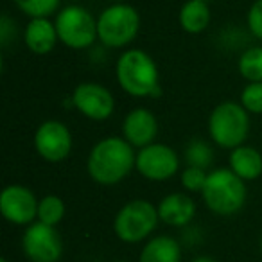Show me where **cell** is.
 <instances>
[{
	"label": "cell",
	"instance_id": "cell-1",
	"mask_svg": "<svg viewBox=\"0 0 262 262\" xmlns=\"http://www.w3.org/2000/svg\"><path fill=\"white\" fill-rule=\"evenodd\" d=\"M137 164L133 146L120 137H106L92 147L86 171L99 185H115L122 182Z\"/></svg>",
	"mask_w": 262,
	"mask_h": 262
},
{
	"label": "cell",
	"instance_id": "cell-2",
	"mask_svg": "<svg viewBox=\"0 0 262 262\" xmlns=\"http://www.w3.org/2000/svg\"><path fill=\"white\" fill-rule=\"evenodd\" d=\"M117 83L131 97H157L160 95V72L147 52L129 49L122 52L115 65Z\"/></svg>",
	"mask_w": 262,
	"mask_h": 262
},
{
	"label": "cell",
	"instance_id": "cell-3",
	"mask_svg": "<svg viewBox=\"0 0 262 262\" xmlns=\"http://www.w3.org/2000/svg\"><path fill=\"white\" fill-rule=\"evenodd\" d=\"M230 167H219L208 172L205 189L201 190L208 210L217 215H233L246 203V185Z\"/></svg>",
	"mask_w": 262,
	"mask_h": 262
},
{
	"label": "cell",
	"instance_id": "cell-4",
	"mask_svg": "<svg viewBox=\"0 0 262 262\" xmlns=\"http://www.w3.org/2000/svg\"><path fill=\"white\" fill-rule=\"evenodd\" d=\"M250 133V113L241 102H219L208 117V135L221 149L243 146Z\"/></svg>",
	"mask_w": 262,
	"mask_h": 262
},
{
	"label": "cell",
	"instance_id": "cell-5",
	"mask_svg": "<svg viewBox=\"0 0 262 262\" xmlns=\"http://www.w3.org/2000/svg\"><path fill=\"white\" fill-rule=\"evenodd\" d=\"M140 29V15L129 4H113L97 18V38L108 49H124L135 40Z\"/></svg>",
	"mask_w": 262,
	"mask_h": 262
},
{
	"label": "cell",
	"instance_id": "cell-6",
	"mask_svg": "<svg viewBox=\"0 0 262 262\" xmlns=\"http://www.w3.org/2000/svg\"><path fill=\"white\" fill-rule=\"evenodd\" d=\"M158 207L147 200L127 201L113 219V232L122 243H142L157 230Z\"/></svg>",
	"mask_w": 262,
	"mask_h": 262
},
{
	"label": "cell",
	"instance_id": "cell-7",
	"mask_svg": "<svg viewBox=\"0 0 262 262\" xmlns=\"http://www.w3.org/2000/svg\"><path fill=\"white\" fill-rule=\"evenodd\" d=\"M58 38L65 47L83 51L94 45L97 38V18L81 6H67L54 20Z\"/></svg>",
	"mask_w": 262,
	"mask_h": 262
},
{
	"label": "cell",
	"instance_id": "cell-8",
	"mask_svg": "<svg viewBox=\"0 0 262 262\" xmlns=\"http://www.w3.org/2000/svg\"><path fill=\"white\" fill-rule=\"evenodd\" d=\"M22 250L31 262H58L63 253V241L56 226L36 221L24 232Z\"/></svg>",
	"mask_w": 262,
	"mask_h": 262
},
{
	"label": "cell",
	"instance_id": "cell-9",
	"mask_svg": "<svg viewBox=\"0 0 262 262\" xmlns=\"http://www.w3.org/2000/svg\"><path fill=\"white\" fill-rule=\"evenodd\" d=\"M135 169L151 182H165L180 169V157L167 144L153 142L137 153Z\"/></svg>",
	"mask_w": 262,
	"mask_h": 262
},
{
	"label": "cell",
	"instance_id": "cell-10",
	"mask_svg": "<svg viewBox=\"0 0 262 262\" xmlns=\"http://www.w3.org/2000/svg\"><path fill=\"white\" fill-rule=\"evenodd\" d=\"M34 149L49 164H59L72 153V133L59 120H45L34 133Z\"/></svg>",
	"mask_w": 262,
	"mask_h": 262
},
{
	"label": "cell",
	"instance_id": "cell-11",
	"mask_svg": "<svg viewBox=\"0 0 262 262\" xmlns=\"http://www.w3.org/2000/svg\"><path fill=\"white\" fill-rule=\"evenodd\" d=\"M38 203L33 190L24 185H8L0 194V212L4 219L16 226H29L38 219Z\"/></svg>",
	"mask_w": 262,
	"mask_h": 262
},
{
	"label": "cell",
	"instance_id": "cell-12",
	"mask_svg": "<svg viewBox=\"0 0 262 262\" xmlns=\"http://www.w3.org/2000/svg\"><path fill=\"white\" fill-rule=\"evenodd\" d=\"M72 104L81 115L90 120H106L115 110L112 92L99 83H81L72 94Z\"/></svg>",
	"mask_w": 262,
	"mask_h": 262
},
{
	"label": "cell",
	"instance_id": "cell-13",
	"mask_svg": "<svg viewBox=\"0 0 262 262\" xmlns=\"http://www.w3.org/2000/svg\"><path fill=\"white\" fill-rule=\"evenodd\" d=\"M158 135V120L155 113L147 108L131 110L122 120V139H126L133 147L149 146Z\"/></svg>",
	"mask_w": 262,
	"mask_h": 262
},
{
	"label": "cell",
	"instance_id": "cell-14",
	"mask_svg": "<svg viewBox=\"0 0 262 262\" xmlns=\"http://www.w3.org/2000/svg\"><path fill=\"white\" fill-rule=\"evenodd\" d=\"M158 215L160 221L169 226H185L196 215V203L185 192H172L167 194L158 203Z\"/></svg>",
	"mask_w": 262,
	"mask_h": 262
},
{
	"label": "cell",
	"instance_id": "cell-15",
	"mask_svg": "<svg viewBox=\"0 0 262 262\" xmlns=\"http://www.w3.org/2000/svg\"><path fill=\"white\" fill-rule=\"evenodd\" d=\"M24 41L34 54H49L59 41L56 24L49 18H31L24 31Z\"/></svg>",
	"mask_w": 262,
	"mask_h": 262
},
{
	"label": "cell",
	"instance_id": "cell-16",
	"mask_svg": "<svg viewBox=\"0 0 262 262\" xmlns=\"http://www.w3.org/2000/svg\"><path fill=\"white\" fill-rule=\"evenodd\" d=\"M230 169L244 182H253L262 174V155L251 146L230 151Z\"/></svg>",
	"mask_w": 262,
	"mask_h": 262
},
{
	"label": "cell",
	"instance_id": "cell-17",
	"mask_svg": "<svg viewBox=\"0 0 262 262\" xmlns=\"http://www.w3.org/2000/svg\"><path fill=\"white\" fill-rule=\"evenodd\" d=\"M139 262H182L180 243L169 235L153 237L142 248Z\"/></svg>",
	"mask_w": 262,
	"mask_h": 262
},
{
	"label": "cell",
	"instance_id": "cell-18",
	"mask_svg": "<svg viewBox=\"0 0 262 262\" xmlns=\"http://www.w3.org/2000/svg\"><path fill=\"white\" fill-rule=\"evenodd\" d=\"M180 26L185 33L200 34L210 24V8L208 2L203 0H187L185 4L180 8Z\"/></svg>",
	"mask_w": 262,
	"mask_h": 262
},
{
	"label": "cell",
	"instance_id": "cell-19",
	"mask_svg": "<svg viewBox=\"0 0 262 262\" xmlns=\"http://www.w3.org/2000/svg\"><path fill=\"white\" fill-rule=\"evenodd\" d=\"M239 74L248 83H260L262 81V47H251L244 51L237 63Z\"/></svg>",
	"mask_w": 262,
	"mask_h": 262
},
{
	"label": "cell",
	"instance_id": "cell-20",
	"mask_svg": "<svg viewBox=\"0 0 262 262\" xmlns=\"http://www.w3.org/2000/svg\"><path fill=\"white\" fill-rule=\"evenodd\" d=\"M63 217H65V203H63L61 198L54 196V194L41 198L40 203H38V221L56 226L61 223Z\"/></svg>",
	"mask_w": 262,
	"mask_h": 262
},
{
	"label": "cell",
	"instance_id": "cell-21",
	"mask_svg": "<svg viewBox=\"0 0 262 262\" xmlns=\"http://www.w3.org/2000/svg\"><path fill=\"white\" fill-rule=\"evenodd\" d=\"M16 8L31 18H49L59 8V0H13Z\"/></svg>",
	"mask_w": 262,
	"mask_h": 262
},
{
	"label": "cell",
	"instance_id": "cell-22",
	"mask_svg": "<svg viewBox=\"0 0 262 262\" xmlns=\"http://www.w3.org/2000/svg\"><path fill=\"white\" fill-rule=\"evenodd\" d=\"M212 157H214V151H212L210 144L200 139L192 140L185 149V160L192 167L207 169L212 164Z\"/></svg>",
	"mask_w": 262,
	"mask_h": 262
},
{
	"label": "cell",
	"instance_id": "cell-23",
	"mask_svg": "<svg viewBox=\"0 0 262 262\" xmlns=\"http://www.w3.org/2000/svg\"><path fill=\"white\" fill-rule=\"evenodd\" d=\"M241 104L248 113H262V81L260 83H248L241 92Z\"/></svg>",
	"mask_w": 262,
	"mask_h": 262
},
{
	"label": "cell",
	"instance_id": "cell-24",
	"mask_svg": "<svg viewBox=\"0 0 262 262\" xmlns=\"http://www.w3.org/2000/svg\"><path fill=\"white\" fill-rule=\"evenodd\" d=\"M208 174L205 172V169L200 167H185L180 174V182H182V187L189 192H201L205 189V183H207Z\"/></svg>",
	"mask_w": 262,
	"mask_h": 262
},
{
	"label": "cell",
	"instance_id": "cell-25",
	"mask_svg": "<svg viewBox=\"0 0 262 262\" xmlns=\"http://www.w3.org/2000/svg\"><path fill=\"white\" fill-rule=\"evenodd\" d=\"M248 29L255 38L262 40V0H255L248 11Z\"/></svg>",
	"mask_w": 262,
	"mask_h": 262
},
{
	"label": "cell",
	"instance_id": "cell-26",
	"mask_svg": "<svg viewBox=\"0 0 262 262\" xmlns=\"http://www.w3.org/2000/svg\"><path fill=\"white\" fill-rule=\"evenodd\" d=\"M190 262H217V260H215V258H212V257H208V255H201V257L192 258Z\"/></svg>",
	"mask_w": 262,
	"mask_h": 262
},
{
	"label": "cell",
	"instance_id": "cell-27",
	"mask_svg": "<svg viewBox=\"0 0 262 262\" xmlns=\"http://www.w3.org/2000/svg\"><path fill=\"white\" fill-rule=\"evenodd\" d=\"M110 2H113V4H124L126 0H110Z\"/></svg>",
	"mask_w": 262,
	"mask_h": 262
},
{
	"label": "cell",
	"instance_id": "cell-28",
	"mask_svg": "<svg viewBox=\"0 0 262 262\" xmlns=\"http://www.w3.org/2000/svg\"><path fill=\"white\" fill-rule=\"evenodd\" d=\"M0 262H9L8 258H0Z\"/></svg>",
	"mask_w": 262,
	"mask_h": 262
},
{
	"label": "cell",
	"instance_id": "cell-29",
	"mask_svg": "<svg viewBox=\"0 0 262 262\" xmlns=\"http://www.w3.org/2000/svg\"><path fill=\"white\" fill-rule=\"evenodd\" d=\"M115 262H127V260H115Z\"/></svg>",
	"mask_w": 262,
	"mask_h": 262
},
{
	"label": "cell",
	"instance_id": "cell-30",
	"mask_svg": "<svg viewBox=\"0 0 262 262\" xmlns=\"http://www.w3.org/2000/svg\"><path fill=\"white\" fill-rule=\"evenodd\" d=\"M260 248H262V237H260Z\"/></svg>",
	"mask_w": 262,
	"mask_h": 262
},
{
	"label": "cell",
	"instance_id": "cell-31",
	"mask_svg": "<svg viewBox=\"0 0 262 262\" xmlns=\"http://www.w3.org/2000/svg\"><path fill=\"white\" fill-rule=\"evenodd\" d=\"M203 2H210V0H203Z\"/></svg>",
	"mask_w": 262,
	"mask_h": 262
}]
</instances>
